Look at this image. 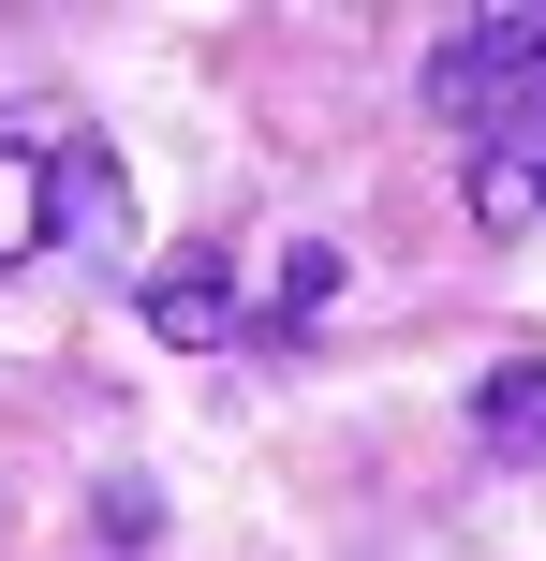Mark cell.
<instances>
[{
    "mask_svg": "<svg viewBox=\"0 0 546 561\" xmlns=\"http://www.w3.org/2000/svg\"><path fill=\"white\" fill-rule=\"evenodd\" d=\"M148 325H163L177 355H207V340H236V266H222V252H177L163 280H148Z\"/></svg>",
    "mask_w": 546,
    "mask_h": 561,
    "instance_id": "obj_3",
    "label": "cell"
},
{
    "mask_svg": "<svg viewBox=\"0 0 546 561\" xmlns=\"http://www.w3.org/2000/svg\"><path fill=\"white\" fill-rule=\"evenodd\" d=\"M429 118L458 134L473 222H546V15H473L429 45Z\"/></svg>",
    "mask_w": 546,
    "mask_h": 561,
    "instance_id": "obj_1",
    "label": "cell"
},
{
    "mask_svg": "<svg viewBox=\"0 0 546 561\" xmlns=\"http://www.w3.org/2000/svg\"><path fill=\"white\" fill-rule=\"evenodd\" d=\"M473 444H488V458H546V355L473 369Z\"/></svg>",
    "mask_w": 546,
    "mask_h": 561,
    "instance_id": "obj_4",
    "label": "cell"
},
{
    "mask_svg": "<svg viewBox=\"0 0 546 561\" xmlns=\"http://www.w3.org/2000/svg\"><path fill=\"white\" fill-rule=\"evenodd\" d=\"M118 222V163L74 104H0V266H45L59 237Z\"/></svg>",
    "mask_w": 546,
    "mask_h": 561,
    "instance_id": "obj_2",
    "label": "cell"
}]
</instances>
